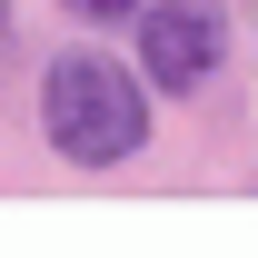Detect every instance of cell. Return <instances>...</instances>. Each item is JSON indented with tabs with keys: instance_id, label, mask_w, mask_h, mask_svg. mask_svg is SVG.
<instances>
[{
	"instance_id": "obj_3",
	"label": "cell",
	"mask_w": 258,
	"mask_h": 258,
	"mask_svg": "<svg viewBox=\"0 0 258 258\" xmlns=\"http://www.w3.org/2000/svg\"><path fill=\"white\" fill-rule=\"evenodd\" d=\"M70 10H80V20H129L139 0H70Z\"/></svg>"
},
{
	"instance_id": "obj_4",
	"label": "cell",
	"mask_w": 258,
	"mask_h": 258,
	"mask_svg": "<svg viewBox=\"0 0 258 258\" xmlns=\"http://www.w3.org/2000/svg\"><path fill=\"white\" fill-rule=\"evenodd\" d=\"M0 30H10V0H0Z\"/></svg>"
},
{
	"instance_id": "obj_2",
	"label": "cell",
	"mask_w": 258,
	"mask_h": 258,
	"mask_svg": "<svg viewBox=\"0 0 258 258\" xmlns=\"http://www.w3.org/2000/svg\"><path fill=\"white\" fill-rule=\"evenodd\" d=\"M228 60V10L219 0H149L139 10V80L169 99H199Z\"/></svg>"
},
{
	"instance_id": "obj_1",
	"label": "cell",
	"mask_w": 258,
	"mask_h": 258,
	"mask_svg": "<svg viewBox=\"0 0 258 258\" xmlns=\"http://www.w3.org/2000/svg\"><path fill=\"white\" fill-rule=\"evenodd\" d=\"M40 129L50 149L80 169H119L139 139H149V80H129L109 50H60L50 80H40Z\"/></svg>"
}]
</instances>
